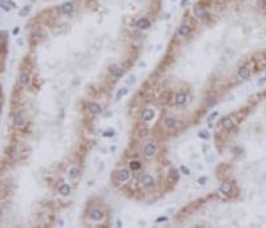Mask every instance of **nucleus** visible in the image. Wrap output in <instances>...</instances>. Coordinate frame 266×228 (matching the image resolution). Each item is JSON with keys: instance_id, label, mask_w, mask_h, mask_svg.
I'll return each mask as SVG.
<instances>
[{"instance_id": "aec40b11", "label": "nucleus", "mask_w": 266, "mask_h": 228, "mask_svg": "<svg viewBox=\"0 0 266 228\" xmlns=\"http://www.w3.org/2000/svg\"><path fill=\"white\" fill-rule=\"evenodd\" d=\"M129 169H131L132 171H138V170L141 169V163L137 162V160H132V162L129 163Z\"/></svg>"}, {"instance_id": "b1692460", "label": "nucleus", "mask_w": 266, "mask_h": 228, "mask_svg": "<svg viewBox=\"0 0 266 228\" xmlns=\"http://www.w3.org/2000/svg\"><path fill=\"white\" fill-rule=\"evenodd\" d=\"M205 103H206L208 106H213L216 103V101H214V98H206V102Z\"/></svg>"}, {"instance_id": "4be33fe9", "label": "nucleus", "mask_w": 266, "mask_h": 228, "mask_svg": "<svg viewBox=\"0 0 266 228\" xmlns=\"http://www.w3.org/2000/svg\"><path fill=\"white\" fill-rule=\"evenodd\" d=\"M77 174H78V169H76V167H72V169L69 170V176L72 179L77 178Z\"/></svg>"}, {"instance_id": "39448f33", "label": "nucleus", "mask_w": 266, "mask_h": 228, "mask_svg": "<svg viewBox=\"0 0 266 228\" xmlns=\"http://www.w3.org/2000/svg\"><path fill=\"white\" fill-rule=\"evenodd\" d=\"M233 191V186L230 182H222L221 183V186H219V192L224 195H226V196H229V195L232 194Z\"/></svg>"}, {"instance_id": "423d86ee", "label": "nucleus", "mask_w": 266, "mask_h": 228, "mask_svg": "<svg viewBox=\"0 0 266 228\" xmlns=\"http://www.w3.org/2000/svg\"><path fill=\"white\" fill-rule=\"evenodd\" d=\"M116 178L119 182L124 183V182H126L129 179V171L126 169H120L119 171L116 172Z\"/></svg>"}, {"instance_id": "a878e982", "label": "nucleus", "mask_w": 266, "mask_h": 228, "mask_svg": "<svg viewBox=\"0 0 266 228\" xmlns=\"http://www.w3.org/2000/svg\"><path fill=\"white\" fill-rule=\"evenodd\" d=\"M217 116H218V112H214V113H212V114H210V116L208 117V122H210V121H212V119H214V118H216Z\"/></svg>"}, {"instance_id": "7ed1b4c3", "label": "nucleus", "mask_w": 266, "mask_h": 228, "mask_svg": "<svg viewBox=\"0 0 266 228\" xmlns=\"http://www.w3.org/2000/svg\"><path fill=\"white\" fill-rule=\"evenodd\" d=\"M140 183H141V186H142V187L150 188V187H153V186H154V179H153V176H152V175L145 174V175H142V176H141Z\"/></svg>"}, {"instance_id": "f3484780", "label": "nucleus", "mask_w": 266, "mask_h": 228, "mask_svg": "<svg viewBox=\"0 0 266 228\" xmlns=\"http://www.w3.org/2000/svg\"><path fill=\"white\" fill-rule=\"evenodd\" d=\"M19 82L22 86H27L29 84V73L28 72H23L20 74V78H19Z\"/></svg>"}, {"instance_id": "9b49d317", "label": "nucleus", "mask_w": 266, "mask_h": 228, "mask_svg": "<svg viewBox=\"0 0 266 228\" xmlns=\"http://www.w3.org/2000/svg\"><path fill=\"white\" fill-rule=\"evenodd\" d=\"M71 186L68 185V183H63V185L59 186V194L61 195V196H68L69 194H71Z\"/></svg>"}, {"instance_id": "dca6fc26", "label": "nucleus", "mask_w": 266, "mask_h": 228, "mask_svg": "<svg viewBox=\"0 0 266 228\" xmlns=\"http://www.w3.org/2000/svg\"><path fill=\"white\" fill-rule=\"evenodd\" d=\"M222 127L225 129L226 131L233 130V127H234V122H233L230 118H224L222 119Z\"/></svg>"}, {"instance_id": "7c9ffc66", "label": "nucleus", "mask_w": 266, "mask_h": 228, "mask_svg": "<svg viewBox=\"0 0 266 228\" xmlns=\"http://www.w3.org/2000/svg\"><path fill=\"white\" fill-rule=\"evenodd\" d=\"M17 32H19V28H15V29H13V33H15V34L17 33Z\"/></svg>"}, {"instance_id": "f03ea898", "label": "nucleus", "mask_w": 266, "mask_h": 228, "mask_svg": "<svg viewBox=\"0 0 266 228\" xmlns=\"http://www.w3.org/2000/svg\"><path fill=\"white\" fill-rule=\"evenodd\" d=\"M156 151H157L156 145H154V143H152V142L147 143V145L144 146V149H142V153H144V155L147 156V158H152V156H154Z\"/></svg>"}, {"instance_id": "4468645a", "label": "nucleus", "mask_w": 266, "mask_h": 228, "mask_svg": "<svg viewBox=\"0 0 266 228\" xmlns=\"http://www.w3.org/2000/svg\"><path fill=\"white\" fill-rule=\"evenodd\" d=\"M136 25H137L138 29H148L150 27V21L148 19H145V17H142V19H140L136 23Z\"/></svg>"}, {"instance_id": "20e7f679", "label": "nucleus", "mask_w": 266, "mask_h": 228, "mask_svg": "<svg viewBox=\"0 0 266 228\" xmlns=\"http://www.w3.org/2000/svg\"><path fill=\"white\" fill-rule=\"evenodd\" d=\"M186 101H188V94L185 93V92L180 90V92H177V93H176V96H174V103H176V105L181 106V105L186 103Z\"/></svg>"}, {"instance_id": "f257e3e1", "label": "nucleus", "mask_w": 266, "mask_h": 228, "mask_svg": "<svg viewBox=\"0 0 266 228\" xmlns=\"http://www.w3.org/2000/svg\"><path fill=\"white\" fill-rule=\"evenodd\" d=\"M88 216H89V219H91V220H93V222H101L105 215H104V212L101 211V209L93 208V209H91V211H89Z\"/></svg>"}, {"instance_id": "c85d7f7f", "label": "nucleus", "mask_w": 266, "mask_h": 228, "mask_svg": "<svg viewBox=\"0 0 266 228\" xmlns=\"http://www.w3.org/2000/svg\"><path fill=\"white\" fill-rule=\"evenodd\" d=\"M164 220H168V218H166V216H160L158 219H157V223H161V222H164Z\"/></svg>"}, {"instance_id": "2f4dec72", "label": "nucleus", "mask_w": 266, "mask_h": 228, "mask_svg": "<svg viewBox=\"0 0 266 228\" xmlns=\"http://www.w3.org/2000/svg\"><path fill=\"white\" fill-rule=\"evenodd\" d=\"M265 80H266V78H265Z\"/></svg>"}, {"instance_id": "cd10ccee", "label": "nucleus", "mask_w": 266, "mask_h": 228, "mask_svg": "<svg viewBox=\"0 0 266 228\" xmlns=\"http://www.w3.org/2000/svg\"><path fill=\"white\" fill-rule=\"evenodd\" d=\"M181 171L184 172L185 175H190V171H189V169H186L185 166H181Z\"/></svg>"}, {"instance_id": "393cba45", "label": "nucleus", "mask_w": 266, "mask_h": 228, "mask_svg": "<svg viewBox=\"0 0 266 228\" xmlns=\"http://www.w3.org/2000/svg\"><path fill=\"white\" fill-rule=\"evenodd\" d=\"M115 135V130H106L104 133V137H113Z\"/></svg>"}, {"instance_id": "6ab92c4d", "label": "nucleus", "mask_w": 266, "mask_h": 228, "mask_svg": "<svg viewBox=\"0 0 266 228\" xmlns=\"http://www.w3.org/2000/svg\"><path fill=\"white\" fill-rule=\"evenodd\" d=\"M23 123H24V118H23L22 114H20V113L15 114V117H13V125L19 127V126H22Z\"/></svg>"}, {"instance_id": "9d476101", "label": "nucleus", "mask_w": 266, "mask_h": 228, "mask_svg": "<svg viewBox=\"0 0 266 228\" xmlns=\"http://www.w3.org/2000/svg\"><path fill=\"white\" fill-rule=\"evenodd\" d=\"M190 32H192V27L188 24H182L178 28V34L181 37H188L189 34H190Z\"/></svg>"}, {"instance_id": "c756f323", "label": "nucleus", "mask_w": 266, "mask_h": 228, "mask_svg": "<svg viewBox=\"0 0 266 228\" xmlns=\"http://www.w3.org/2000/svg\"><path fill=\"white\" fill-rule=\"evenodd\" d=\"M205 182H206V178H205V176H203V178H201L200 180H198V183H200V185H203V183H205Z\"/></svg>"}, {"instance_id": "1a4fd4ad", "label": "nucleus", "mask_w": 266, "mask_h": 228, "mask_svg": "<svg viewBox=\"0 0 266 228\" xmlns=\"http://www.w3.org/2000/svg\"><path fill=\"white\" fill-rule=\"evenodd\" d=\"M237 73L242 80H247V78H250V76H251V70L247 68V66H241V68L238 69Z\"/></svg>"}, {"instance_id": "a211bd4d", "label": "nucleus", "mask_w": 266, "mask_h": 228, "mask_svg": "<svg viewBox=\"0 0 266 228\" xmlns=\"http://www.w3.org/2000/svg\"><path fill=\"white\" fill-rule=\"evenodd\" d=\"M194 15L197 16V17H200V19H203V17L208 16V12L203 8H201V7H196L194 8Z\"/></svg>"}, {"instance_id": "bb28decb", "label": "nucleus", "mask_w": 266, "mask_h": 228, "mask_svg": "<svg viewBox=\"0 0 266 228\" xmlns=\"http://www.w3.org/2000/svg\"><path fill=\"white\" fill-rule=\"evenodd\" d=\"M29 10H31V7H29V6H28V7H25L24 10H23L22 12H20V16H24L25 13H28V12H29Z\"/></svg>"}, {"instance_id": "6e6552de", "label": "nucleus", "mask_w": 266, "mask_h": 228, "mask_svg": "<svg viewBox=\"0 0 266 228\" xmlns=\"http://www.w3.org/2000/svg\"><path fill=\"white\" fill-rule=\"evenodd\" d=\"M141 118L144 122H149L154 118V110L152 109H144L142 113H141Z\"/></svg>"}, {"instance_id": "5701e85b", "label": "nucleus", "mask_w": 266, "mask_h": 228, "mask_svg": "<svg viewBox=\"0 0 266 228\" xmlns=\"http://www.w3.org/2000/svg\"><path fill=\"white\" fill-rule=\"evenodd\" d=\"M198 135H200L201 138H203V139H206V138H209V134H208V133H206L205 130L200 131V133H198Z\"/></svg>"}, {"instance_id": "0eeeda50", "label": "nucleus", "mask_w": 266, "mask_h": 228, "mask_svg": "<svg viewBox=\"0 0 266 228\" xmlns=\"http://www.w3.org/2000/svg\"><path fill=\"white\" fill-rule=\"evenodd\" d=\"M87 109H88V112L91 113V114H100V113L103 112L101 106L97 102H89L87 105Z\"/></svg>"}, {"instance_id": "412c9836", "label": "nucleus", "mask_w": 266, "mask_h": 228, "mask_svg": "<svg viewBox=\"0 0 266 228\" xmlns=\"http://www.w3.org/2000/svg\"><path fill=\"white\" fill-rule=\"evenodd\" d=\"M126 93H128V90H126L125 87H122V89H120V90L117 92V94H116V101H119L121 97H124V96H125Z\"/></svg>"}, {"instance_id": "f8f14e48", "label": "nucleus", "mask_w": 266, "mask_h": 228, "mask_svg": "<svg viewBox=\"0 0 266 228\" xmlns=\"http://www.w3.org/2000/svg\"><path fill=\"white\" fill-rule=\"evenodd\" d=\"M110 73H112V76L115 78H120L124 76V73H125V70H124V68L122 66H113L112 69H110Z\"/></svg>"}, {"instance_id": "2eb2a0df", "label": "nucleus", "mask_w": 266, "mask_h": 228, "mask_svg": "<svg viewBox=\"0 0 266 228\" xmlns=\"http://www.w3.org/2000/svg\"><path fill=\"white\" fill-rule=\"evenodd\" d=\"M60 11H61L63 13H65V15L72 13V11H73V3H71V1H68V3H64L63 6H61V8H60Z\"/></svg>"}, {"instance_id": "ddd939ff", "label": "nucleus", "mask_w": 266, "mask_h": 228, "mask_svg": "<svg viewBox=\"0 0 266 228\" xmlns=\"http://www.w3.org/2000/svg\"><path fill=\"white\" fill-rule=\"evenodd\" d=\"M176 119L174 118H170V117H168V118H165L163 121V125H164V127L165 129H168V130H172V129H174L176 127Z\"/></svg>"}]
</instances>
